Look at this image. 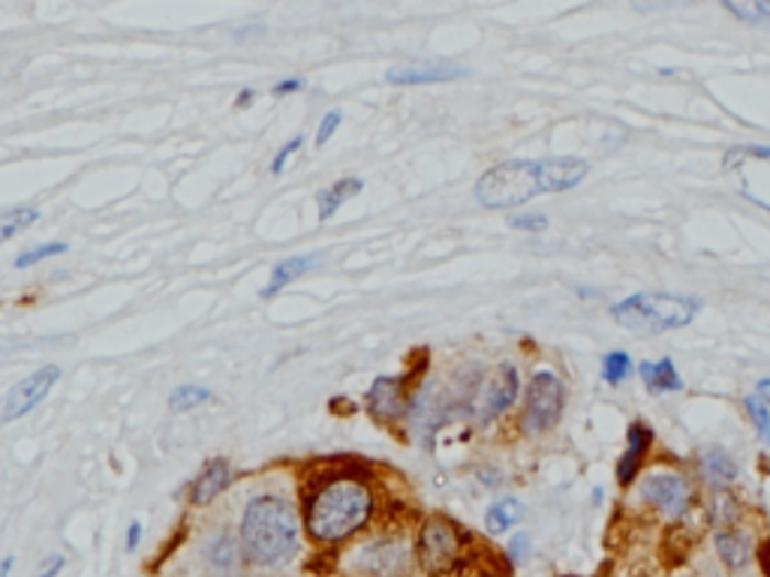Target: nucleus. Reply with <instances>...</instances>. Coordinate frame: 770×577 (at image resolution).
<instances>
[{
  "instance_id": "nucleus-1",
  "label": "nucleus",
  "mask_w": 770,
  "mask_h": 577,
  "mask_svg": "<svg viewBox=\"0 0 770 577\" xmlns=\"http://www.w3.org/2000/svg\"><path fill=\"white\" fill-rule=\"evenodd\" d=\"M241 547L253 566L277 568L298 554L301 521L295 509L280 497L250 499L241 518Z\"/></svg>"
},
{
  "instance_id": "nucleus-2",
  "label": "nucleus",
  "mask_w": 770,
  "mask_h": 577,
  "mask_svg": "<svg viewBox=\"0 0 770 577\" xmlns=\"http://www.w3.org/2000/svg\"><path fill=\"white\" fill-rule=\"evenodd\" d=\"M374 509L376 499L371 487L355 478H338L307 499L305 530L319 544L346 542L371 521Z\"/></svg>"
},
{
  "instance_id": "nucleus-3",
  "label": "nucleus",
  "mask_w": 770,
  "mask_h": 577,
  "mask_svg": "<svg viewBox=\"0 0 770 577\" xmlns=\"http://www.w3.org/2000/svg\"><path fill=\"white\" fill-rule=\"evenodd\" d=\"M698 313L695 298L666 292H638L612 307V317L617 325L632 331H674L690 325Z\"/></svg>"
},
{
  "instance_id": "nucleus-4",
  "label": "nucleus",
  "mask_w": 770,
  "mask_h": 577,
  "mask_svg": "<svg viewBox=\"0 0 770 577\" xmlns=\"http://www.w3.org/2000/svg\"><path fill=\"white\" fill-rule=\"evenodd\" d=\"M542 192L539 181V159H509L499 163L494 169H487L476 184L479 204H485L491 211L503 208H518L530 202L532 196Z\"/></svg>"
},
{
  "instance_id": "nucleus-5",
  "label": "nucleus",
  "mask_w": 770,
  "mask_h": 577,
  "mask_svg": "<svg viewBox=\"0 0 770 577\" xmlns=\"http://www.w3.org/2000/svg\"><path fill=\"white\" fill-rule=\"evenodd\" d=\"M464 556V535L446 518H428L419 530L416 559L428 577H449L461 566Z\"/></svg>"
},
{
  "instance_id": "nucleus-6",
  "label": "nucleus",
  "mask_w": 770,
  "mask_h": 577,
  "mask_svg": "<svg viewBox=\"0 0 770 577\" xmlns=\"http://www.w3.org/2000/svg\"><path fill=\"white\" fill-rule=\"evenodd\" d=\"M723 169L735 190L770 211V147L768 145H740L732 147L723 159Z\"/></svg>"
},
{
  "instance_id": "nucleus-7",
  "label": "nucleus",
  "mask_w": 770,
  "mask_h": 577,
  "mask_svg": "<svg viewBox=\"0 0 770 577\" xmlns=\"http://www.w3.org/2000/svg\"><path fill=\"white\" fill-rule=\"evenodd\" d=\"M355 577H409L413 568V551L404 539L385 535L374 542L362 544L350 559Z\"/></svg>"
},
{
  "instance_id": "nucleus-8",
  "label": "nucleus",
  "mask_w": 770,
  "mask_h": 577,
  "mask_svg": "<svg viewBox=\"0 0 770 577\" xmlns=\"http://www.w3.org/2000/svg\"><path fill=\"white\" fill-rule=\"evenodd\" d=\"M563 407H566V388L560 382V376L548 370L536 374L527 388V403H524V431H551L563 415Z\"/></svg>"
},
{
  "instance_id": "nucleus-9",
  "label": "nucleus",
  "mask_w": 770,
  "mask_h": 577,
  "mask_svg": "<svg viewBox=\"0 0 770 577\" xmlns=\"http://www.w3.org/2000/svg\"><path fill=\"white\" fill-rule=\"evenodd\" d=\"M57 379H61V367H57V364H46V367H40V370H34L31 376H24L22 382L12 385L10 391H7V397H3V403H0V419H24L31 409L40 407V403L52 395Z\"/></svg>"
},
{
  "instance_id": "nucleus-10",
  "label": "nucleus",
  "mask_w": 770,
  "mask_h": 577,
  "mask_svg": "<svg viewBox=\"0 0 770 577\" xmlns=\"http://www.w3.org/2000/svg\"><path fill=\"white\" fill-rule=\"evenodd\" d=\"M645 499L669 518H683L695 502V490L683 476H650L641 487Z\"/></svg>"
},
{
  "instance_id": "nucleus-11",
  "label": "nucleus",
  "mask_w": 770,
  "mask_h": 577,
  "mask_svg": "<svg viewBox=\"0 0 770 577\" xmlns=\"http://www.w3.org/2000/svg\"><path fill=\"white\" fill-rule=\"evenodd\" d=\"M518 397V370L512 364H499L494 376L482 385V395L476 400V412L482 421H491L503 409H509Z\"/></svg>"
},
{
  "instance_id": "nucleus-12",
  "label": "nucleus",
  "mask_w": 770,
  "mask_h": 577,
  "mask_svg": "<svg viewBox=\"0 0 770 577\" xmlns=\"http://www.w3.org/2000/svg\"><path fill=\"white\" fill-rule=\"evenodd\" d=\"M587 178V163L575 157L539 159V181L542 192H566Z\"/></svg>"
},
{
  "instance_id": "nucleus-13",
  "label": "nucleus",
  "mask_w": 770,
  "mask_h": 577,
  "mask_svg": "<svg viewBox=\"0 0 770 577\" xmlns=\"http://www.w3.org/2000/svg\"><path fill=\"white\" fill-rule=\"evenodd\" d=\"M229 481H232V466H229V461H223V457H215V461L199 473V478L193 481L190 506H196V509L211 506V502L227 490Z\"/></svg>"
},
{
  "instance_id": "nucleus-14",
  "label": "nucleus",
  "mask_w": 770,
  "mask_h": 577,
  "mask_svg": "<svg viewBox=\"0 0 770 577\" xmlns=\"http://www.w3.org/2000/svg\"><path fill=\"white\" fill-rule=\"evenodd\" d=\"M650 445H653V431H650L647 424H641V421H635L632 428H629V433H626L624 457H620V464H617V481H620V485H629V481L638 476V469L645 464V454L650 452Z\"/></svg>"
},
{
  "instance_id": "nucleus-15",
  "label": "nucleus",
  "mask_w": 770,
  "mask_h": 577,
  "mask_svg": "<svg viewBox=\"0 0 770 577\" xmlns=\"http://www.w3.org/2000/svg\"><path fill=\"white\" fill-rule=\"evenodd\" d=\"M241 556H244V547H241V539H235L232 532H217V535H211V542L205 544V563L215 575L239 572Z\"/></svg>"
},
{
  "instance_id": "nucleus-16",
  "label": "nucleus",
  "mask_w": 770,
  "mask_h": 577,
  "mask_svg": "<svg viewBox=\"0 0 770 577\" xmlns=\"http://www.w3.org/2000/svg\"><path fill=\"white\" fill-rule=\"evenodd\" d=\"M400 379H388V376H383V379H376L374 388H371V395H367V403H371V412H374L376 419H397L400 412H404V397H400Z\"/></svg>"
},
{
  "instance_id": "nucleus-17",
  "label": "nucleus",
  "mask_w": 770,
  "mask_h": 577,
  "mask_svg": "<svg viewBox=\"0 0 770 577\" xmlns=\"http://www.w3.org/2000/svg\"><path fill=\"white\" fill-rule=\"evenodd\" d=\"M716 551H719V559H723L732 572H740V568L749 563V556H752L749 539L737 530L716 532Z\"/></svg>"
},
{
  "instance_id": "nucleus-18",
  "label": "nucleus",
  "mask_w": 770,
  "mask_h": 577,
  "mask_svg": "<svg viewBox=\"0 0 770 577\" xmlns=\"http://www.w3.org/2000/svg\"><path fill=\"white\" fill-rule=\"evenodd\" d=\"M638 376H641V382H645L650 391H657V395H662V391H680V388H683V379H680V374L674 370V364H671L669 358H662V362H645L638 367Z\"/></svg>"
},
{
  "instance_id": "nucleus-19",
  "label": "nucleus",
  "mask_w": 770,
  "mask_h": 577,
  "mask_svg": "<svg viewBox=\"0 0 770 577\" xmlns=\"http://www.w3.org/2000/svg\"><path fill=\"white\" fill-rule=\"evenodd\" d=\"M364 181L362 178H340L338 184H331V187H326V190L319 192V220L326 223V220H331V217L338 214L340 204L346 202V199H352L355 192H362Z\"/></svg>"
},
{
  "instance_id": "nucleus-20",
  "label": "nucleus",
  "mask_w": 770,
  "mask_h": 577,
  "mask_svg": "<svg viewBox=\"0 0 770 577\" xmlns=\"http://www.w3.org/2000/svg\"><path fill=\"white\" fill-rule=\"evenodd\" d=\"M461 76H464V69H392V73H388V81H392V85H440V81H454L461 79Z\"/></svg>"
},
{
  "instance_id": "nucleus-21",
  "label": "nucleus",
  "mask_w": 770,
  "mask_h": 577,
  "mask_svg": "<svg viewBox=\"0 0 770 577\" xmlns=\"http://www.w3.org/2000/svg\"><path fill=\"white\" fill-rule=\"evenodd\" d=\"M310 256H295V259H286V262H277L272 271V280H268V286L262 289V298H274V295L280 292L284 286H289L293 280H298L301 274L310 268Z\"/></svg>"
},
{
  "instance_id": "nucleus-22",
  "label": "nucleus",
  "mask_w": 770,
  "mask_h": 577,
  "mask_svg": "<svg viewBox=\"0 0 770 577\" xmlns=\"http://www.w3.org/2000/svg\"><path fill=\"white\" fill-rule=\"evenodd\" d=\"M524 518V506L518 502V499H499V502H494L491 509H487V518H485V526L487 532H494V535H499V532L512 530L515 523Z\"/></svg>"
},
{
  "instance_id": "nucleus-23",
  "label": "nucleus",
  "mask_w": 770,
  "mask_h": 577,
  "mask_svg": "<svg viewBox=\"0 0 770 577\" xmlns=\"http://www.w3.org/2000/svg\"><path fill=\"white\" fill-rule=\"evenodd\" d=\"M704 476L711 478L714 485H728L737 478V464L723 452V448H707L702 457Z\"/></svg>"
},
{
  "instance_id": "nucleus-24",
  "label": "nucleus",
  "mask_w": 770,
  "mask_h": 577,
  "mask_svg": "<svg viewBox=\"0 0 770 577\" xmlns=\"http://www.w3.org/2000/svg\"><path fill=\"white\" fill-rule=\"evenodd\" d=\"M40 220L36 208H12V211H0V244L15 238L19 232L31 229Z\"/></svg>"
},
{
  "instance_id": "nucleus-25",
  "label": "nucleus",
  "mask_w": 770,
  "mask_h": 577,
  "mask_svg": "<svg viewBox=\"0 0 770 577\" xmlns=\"http://www.w3.org/2000/svg\"><path fill=\"white\" fill-rule=\"evenodd\" d=\"M740 514H744V509H740V502H737L732 493H716L714 497V506H711V521H714L716 532L723 530H735V523L740 521Z\"/></svg>"
},
{
  "instance_id": "nucleus-26",
  "label": "nucleus",
  "mask_w": 770,
  "mask_h": 577,
  "mask_svg": "<svg viewBox=\"0 0 770 577\" xmlns=\"http://www.w3.org/2000/svg\"><path fill=\"white\" fill-rule=\"evenodd\" d=\"M723 7L735 19H740V22L770 24V0H752V3H732V0H725Z\"/></svg>"
},
{
  "instance_id": "nucleus-27",
  "label": "nucleus",
  "mask_w": 770,
  "mask_h": 577,
  "mask_svg": "<svg viewBox=\"0 0 770 577\" xmlns=\"http://www.w3.org/2000/svg\"><path fill=\"white\" fill-rule=\"evenodd\" d=\"M208 397H211V391L202 388V385H182V388H175L169 395V409L172 412H190L199 403H205Z\"/></svg>"
},
{
  "instance_id": "nucleus-28",
  "label": "nucleus",
  "mask_w": 770,
  "mask_h": 577,
  "mask_svg": "<svg viewBox=\"0 0 770 577\" xmlns=\"http://www.w3.org/2000/svg\"><path fill=\"white\" fill-rule=\"evenodd\" d=\"M632 374V358L626 352H608L602 362V379L608 385H620Z\"/></svg>"
},
{
  "instance_id": "nucleus-29",
  "label": "nucleus",
  "mask_w": 770,
  "mask_h": 577,
  "mask_svg": "<svg viewBox=\"0 0 770 577\" xmlns=\"http://www.w3.org/2000/svg\"><path fill=\"white\" fill-rule=\"evenodd\" d=\"M67 244L64 241H52V244H40V247H31L24 249L22 256L15 259V268H31V265H36V262H46V259H55V256H61V253H67Z\"/></svg>"
},
{
  "instance_id": "nucleus-30",
  "label": "nucleus",
  "mask_w": 770,
  "mask_h": 577,
  "mask_svg": "<svg viewBox=\"0 0 770 577\" xmlns=\"http://www.w3.org/2000/svg\"><path fill=\"white\" fill-rule=\"evenodd\" d=\"M747 412L752 424H756V431H759L761 442L770 448V409L761 403L759 397H747Z\"/></svg>"
},
{
  "instance_id": "nucleus-31",
  "label": "nucleus",
  "mask_w": 770,
  "mask_h": 577,
  "mask_svg": "<svg viewBox=\"0 0 770 577\" xmlns=\"http://www.w3.org/2000/svg\"><path fill=\"white\" fill-rule=\"evenodd\" d=\"M340 121H343V114L340 112H329L322 121H319V130H317V147H326V142H329L334 133H338Z\"/></svg>"
},
{
  "instance_id": "nucleus-32",
  "label": "nucleus",
  "mask_w": 770,
  "mask_h": 577,
  "mask_svg": "<svg viewBox=\"0 0 770 577\" xmlns=\"http://www.w3.org/2000/svg\"><path fill=\"white\" fill-rule=\"evenodd\" d=\"M301 145H305V138L295 136V138H289V142H286V145L280 147V151H277V157H274V163H272V171H274V175H280V171L286 169V163L293 159V154H295V151H298V147H301Z\"/></svg>"
},
{
  "instance_id": "nucleus-33",
  "label": "nucleus",
  "mask_w": 770,
  "mask_h": 577,
  "mask_svg": "<svg viewBox=\"0 0 770 577\" xmlns=\"http://www.w3.org/2000/svg\"><path fill=\"white\" fill-rule=\"evenodd\" d=\"M512 229H521V232H542V229H548V217L544 214L512 217Z\"/></svg>"
},
{
  "instance_id": "nucleus-34",
  "label": "nucleus",
  "mask_w": 770,
  "mask_h": 577,
  "mask_svg": "<svg viewBox=\"0 0 770 577\" xmlns=\"http://www.w3.org/2000/svg\"><path fill=\"white\" fill-rule=\"evenodd\" d=\"M527 551H530V535H527V532H518V535L509 542V547H506V554H509L512 563H521L524 556H527Z\"/></svg>"
},
{
  "instance_id": "nucleus-35",
  "label": "nucleus",
  "mask_w": 770,
  "mask_h": 577,
  "mask_svg": "<svg viewBox=\"0 0 770 577\" xmlns=\"http://www.w3.org/2000/svg\"><path fill=\"white\" fill-rule=\"evenodd\" d=\"M64 566H67V559L61 554H55V556H48L46 563H43V568L36 572V577H57L61 572H64Z\"/></svg>"
},
{
  "instance_id": "nucleus-36",
  "label": "nucleus",
  "mask_w": 770,
  "mask_h": 577,
  "mask_svg": "<svg viewBox=\"0 0 770 577\" xmlns=\"http://www.w3.org/2000/svg\"><path fill=\"white\" fill-rule=\"evenodd\" d=\"M301 88H305V79L293 76V79H284L274 85V97H289V93H298Z\"/></svg>"
},
{
  "instance_id": "nucleus-37",
  "label": "nucleus",
  "mask_w": 770,
  "mask_h": 577,
  "mask_svg": "<svg viewBox=\"0 0 770 577\" xmlns=\"http://www.w3.org/2000/svg\"><path fill=\"white\" fill-rule=\"evenodd\" d=\"M139 544H142V523H130V530H127V551L133 554Z\"/></svg>"
},
{
  "instance_id": "nucleus-38",
  "label": "nucleus",
  "mask_w": 770,
  "mask_h": 577,
  "mask_svg": "<svg viewBox=\"0 0 770 577\" xmlns=\"http://www.w3.org/2000/svg\"><path fill=\"white\" fill-rule=\"evenodd\" d=\"M759 400L770 409V379H761L759 382Z\"/></svg>"
},
{
  "instance_id": "nucleus-39",
  "label": "nucleus",
  "mask_w": 770,
  "mask_h": 577,
  "mask_svg": "<svg viewBox=\"0 0 770 577\" xmlns=\"http://www.w3.org/2000/svg\"><path fill=\"white\" fill-rule=\"evenodd\" d=\"M761 568H765V575L770 577V542L761 544Z\"/></svg>"
},
{
  "instance_id": "nucleus-40",
  "label": "nucleus",
  "mask_w": 770,
  "mask_h": 577,
  "mask_svg": "<svg viewBox=\"0 0 770 577\" xmlns=\"http://www.w3.org/2000/svg\"><path fill=\"white\" fill-rule=\"evenodd\" d=\"M12 566H15V559H12V556H3V559H0V577H10Z\"/></svg>"
},
{
  "instance_id": "nucleus-41",
  "label": "nucleus",
  "mask_w": 770,
  "mask_h": 577,
  "mask_svg": "<svg viewBox=\"0 0 770 577\" xmlns=\"http://www.w3.org/2000/svg\"><path fill=\"white\" fill-rule=\"evenodd\" d=\"M253 97H256V93H253V91H241V97H239V109H248L250 102H253Z\"/></svg>"
},
{
  "instance_id": "nucleus-42",
  "label": "nucleus",
  "mask_w": 770,
  "mask_h": 577,
  "mask_svg": "<svg viewBox=\"0 0 770 577\" xmlns=\"http://www.w3.org/2000/svg\"><path fill=\"white\" fill-rule=\"evenodd\" d=\"M482 577H494V575H482Z\"/></svg>"
}]
</instances>
